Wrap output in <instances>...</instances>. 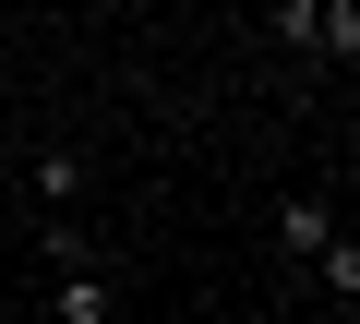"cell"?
<instances>
[{"label":"cell","instance_id":"obj_5","mask_svg":"<svg viewBox=\"0 0 360 324\" xmlns=\"http://www.w3.org/2000/svg\"><path fill=\"white\" fill-rule=\"evenodd\" d=\"M72 193H84V156H72V144H49V156H37V205H49V216H60V205H72Z\"/></svg>","mask_w":360,"mask_h":324},{"label":"cell","instance_id":"obj_3","mask_svg":"<svg viewBox=\"0 0 360 324\" xmlns=\"http://www.w3.org/2000/svg\"><path fill=\"white\" fill-rule=\"evenodd\" d=\"M312 60H360V0H312Z\"/></svg>","mask_w":360,"mask_h":324},{"label":"cell","instance_id":"obj_4","mask_svg":"<svg viewBox=\"0 0 360 324\" xmlns=\"http://www.w3.org/2000/svg\"><path fill=\"white\" fill-rule=\"evenodd\" d=\"M312 276H324V300H336V312H348V300H360V240H348V228H336V240H324V252H312Z\"/></svg>","mask_w":360,"mask_h":324},{"label":"cell","instance_id":"obj_2","mask_svg":"<svg viewBox=\"0 0 360 324\" xmlns=\"http://www.w3.org/2000/svg\"><path fill=\"white\" fill-rule=\"evenodd\" d=\"M49 324H108V276H96V264H60V288H49Z\"/></svg>","mask_w":360,"mask_h":324},{"label":"cell","instance_id":"obj_1","mask_svg":"<svg viewBox=\"0 0 360 324\" xmlns=\"http://www.w3.org/2000/svg\"><path fill=\"white\" fill-rule=\"evenodd\" d=\"M324 240H336V216H324V193H288V205H276V252H300V264H312Z\"/></svg>","mask_w":360,"mask_h":324}]
</instances>
